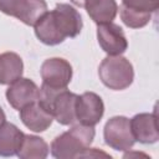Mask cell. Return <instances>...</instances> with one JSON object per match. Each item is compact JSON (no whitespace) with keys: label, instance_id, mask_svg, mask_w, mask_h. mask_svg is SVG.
Instances as JSON below:
<instances>
[{"label":"cell","instance_id":"cell-1","mask_svg":"<svg viewBox=\"0 0 159 159\" xmlns=\"http://www.w3.org/2000/svg\"><path fill=\"white\" fill-rule=\"evenodd\" d=\"M83 22L80 12L68 4H57L47 11L36 24L35 35L45 45H58L67 37H76L82 30Z\"/></svg>","mask_w":159,"mask_h":159},{"label":"cell","instance_id":"cell-2","mask_svg":"<svg viewBox=\"0 0 159 159\" xmlns=\"http://www.w3.org/2000/svg\"><path fill=\"white\" fill-rule=\"evenodd\" d=\"M77 94L66 88H51L41 86L39 103L62 125H71L76 122Z\"/></svg>","mask_w":159,"mask_h":159},{"label":"cell","instance_id":"cell-3","mask_svg":"<svg viewBox=\"0 0 159 159\" xmlns=\"http://www.w3.org/2000/svg\"><path fill=\"white\" fill-rule=\"evenodd\" d=\"M94 138V129L89 125L77 124L57 135L51 143V154L58 159L80 158L89 148Z\"/></svg>","mask_w":159,"mask_h":159},{"label":"cell","instance_id":"cell-4","mask_svg":"<svg viewBox=\"0 0 159 159\" xmlns=\"http://www.w3.org/2000/svg\"><path fill=\"white\" fill-rule=\"evenodd\" d=\"M102 83L113 91H122L129 87L134 78L132 63L120 55L107 56L98 67Z\"/></svg>","mask_w":159,"mask_h":159},{"label":"cell","instance_id":"cell-5","mask_svg":"<svg viewBox=\"0 0 159 159\" xmlns=\"http://www.w3.org/2000/svg\"><path fill=\"white\" fill-rule=\"evenodd\" d=\"M0 11L16 17L29 26L35 24L47 12L45 0H0Z\"/></svg>","mask_w":159,"mask_h":159},{"label":"cell","instance_id":"cell-6","mask_svg":"<svg viewBox=\"0 0 159 159\" xmlns=\"http://www.w3.org/2000/svg\"><path fill=\"white\" fill-rule=\"evenodd\" d=\"M103 137L107 145L120 152L129 150L135 143L130 129V120L123 116L113 117L106 123Z\"/></svg>","mask_w":159,"mask_h":159},{"label":"cell","instance_id":"cell-7","mask_svg":"<svg viewBox=\"0 0 159 159\" xmlns=\"http://www.w3.org/2000/svg\"><path fill=\"white\" fill-rule=\"evenodd\" d=\"M42 84L51 88H66L72 78V66L65 58L52 57L41 65Z\"/></svg>","mask_w":159,"mask_h":159},{"label":"cell","instance_id":"cell-8","mask_svg":"<svg viewBox=\"0 0 159 159\" xmlns=\"http://www.w3.org/2000/svg\"><path fill=\"white\" fill-rule=\"evenodd\" d=\"M104 113L102 98L93 92H84L76 101V120L80 124L94 127Z\"/></svg>","mask_w":159,"mask_h":159},{"label":"cell","instance_id":"cell-9","mask_svg":"<svg viewBox=\"0 0 159 159\" xmlns=\"http://www.w3.org/2000/svg\"><path fill=\"white\" fill-rule=\"evenodd\" d=\"M97 39L99 46L106 53H108V56L120 55L128 47V42L122 27L113 22L98 25Z\"/></svg>","mask_w":159,"mask_h":159},{"label":"cell","instance_id":"cell-10","mask_svg":"<svg viewBox=\"0 0 159 159\" xmlns=\"http://www.w3.org/2000/svg\"><path fill=\"white\" fill-rule=\"evenodd\" d=\"M39 93L40 88L34 81L20 77L15 82L10 83L6 89V99L12 108L20 111L22 107L37 101Z\"/></svg>","mask_w":159,"mask_h":159},{"label":"cell","instance_id":"cell-11","mask_svg":"<svg viewBox=\"0 0 159 159\" xmlns=\"http://www.w3.org/2000/svg\"><path fill=\"white\" fill-rule=\"evenodd\" d=\"M130 120V129L135 142L143 144H152L159 139V129H158V119L155 112L150 113H140L134 116Z\"/></svg>","mask_w":159,"mask_h":159},{"label":"cell","instance_id":"cell-12","mask_svg":"<svg viewBox=\"0 0 159 159\" xmlns=\"http://www.w3.org/2000/svg\"><path fill=\"white\" fill-rule=\"evenodd\" d=\"M20 119L22 123L34 132H45L53 120V117L39 103L35 101L20 109Z\"/></svg>","mask_w":159,"mask_h":159},{"label":"cell","instance_id":"cell-13","mask_svg":"<svg viewBox=\"0 0 159 159\" xmlns=\"http://www.w3.org/2000/svg\"><path fill=\"white\" fill-rule=\"evenodd\" d=\"M83 7L97 25L112 22L118 11L116 0H84Z\"/></svg>","mask_w":159,"mask_h":159},{"label":"cell","instance_id":"cell-14","mask_svg":"<svg viewBox=\"0 0 159 159\" xmlns=\"http://www.w3.org/2000/svg\"><path fill=\"white\" fill-rule=\"evenodd\" d=\"M25 134L12 123L4 122L0 125V155L11 157L17 154Z\"/></svg>","mask_w":159,"mask_h":159},{"label":"cell","instance_id":"cell-15","mask_svg":"<svg viewBox=\"0 0 159 159\" xmlns=\"http://www.w3.org/2000/svg\"><path fill=\"white\" fill-rule=\"evenodd\" d=\"M24 72L21 57L15 52L0 55V84H10L19 80Z\"/></svg>","mask_w":159,"mask_h":159},{"label":"cell","instance_id":"cell-16","mask_svg":"<svg viewBox=\"0 0 159 159\" xmlns=\"http://www.w3.org/2000/svg\"><path fill=\"white\" fill-rule=\"evenodd\" d=\"M47 154L48 145L42 138L25 134L22 144L16 155L21 159H43L47 157Z\"/></svg>","mask_w":159,"mask_h":159},{"label":"cell","instance_id":"cell-17","mask_svg":"<svg viewBox=\"0 0 159 159\" xmlns=\"http://www.w3.org/2000/svg\"><path fill=\"white\" fill-rule=\"evenodd\" d=\"M120 17H122V21L128 27L139 29V27L145 26L150 21L152 14L137 11V10H133V9H129V7H125L122 5L120 6Z\"/></svg>","mask_w":159,"mask_h":159},{"label":"cell","instance_id":"cell-18","mask_svg":"<svg viewBox=\"0 0 159 159\" xmlns=\"http://www.w3.org/2000/svg\"><path fill=\"white\" fill-rule=\"evenodd\" d=\"M122 5L137 11L154 12L159 7V0H122Z\"/></svg>","mask_w":159,"mask_h":159},{"label":"cell","instance_id":"cell-19","mask_svg":"<svg viewBox=\"0 0 159 159\" xmlns=\"http://www.w3.org/2000/svg\"><path fill=\"white\" fill-rule=\"evenodd\" d=\"M86 157H89V158H98V157H104V158H111V155L109 154H107V153H104V152H98L96 148H88V149H86L81 155H80V158H86Z\"/></svg>","mask_w":159,"mask_h":159},{"label":"cell","instance_id":"cell-20","mask_svg":"<svg viewBox=\"0 0 159 159\" xmlns=\"http://www.w3.org/2000/svg\"><path fill=\"white\" fill-rule=\"evenodd\" d=\"M73 5H76V6H78V7H83V2H84V0H70Z\"/></svg>","mask_w":159,"mask_h":159},{"label":"cell","instance_id":"cell-21","mask_svg":"<svg viewBox=\"0 0 159 159\" xmlns=\"http://www.w3.org/2000/svg\"><path fill=\"white\" fill-rule=\"evenodd\" d=\"M5 119H6V117H5V113H4V111H2V108L0 107V125L5 122Z\"/></svg>","mask_w":159,"mask_h":159}]
</instances>
